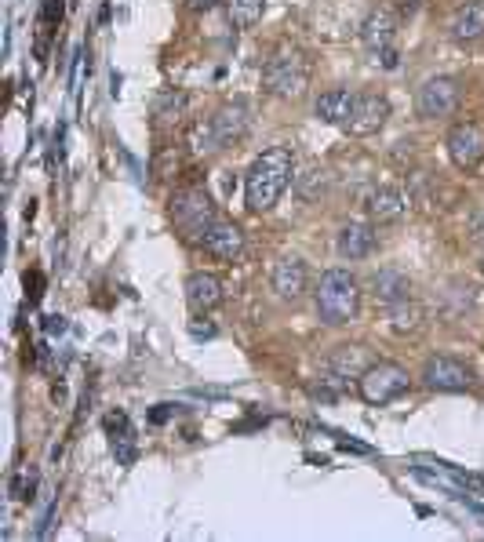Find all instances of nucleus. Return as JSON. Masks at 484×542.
<instances>
[{
    "label": "nucleus",
    "instance_id": "4",
    "mask_svg": "<svg viewBox=\"0 0 484 542\" xmlns=\"http://www.w3.org/2000/svg\"><path fill=\"white\" fill-rule=\"evenodd\" d=\"M408 372H404L401 364L394 361H372L368 364V372L357 379V390L368 404H390L397 401L404 390H408Z\"/></svg>",
    "mask_w": 484,
    "mask_h": 542
},
{
    "label": "nucleus",
    "instance_id": "18",
    "mask_svg": "<svg viewBox=\"0 0 484 542\" xmlns=\"http://www.w3.org/2000/svg\"><path fill=\"white\" fill-rule=\"evenodd\" d=\"M186 302L193 313H212L222 302V281L215 273H190L186 277Z\"/></svg>",
    "mask_w": 484,
    "mask_h": 542
},
{
    "label": "nucleus",
    "instance_id": "17",
    "mask_svg": "<svg viewBox=\"0 0 484 542\" xmlns=\"http://www.w3.org/2000/svg\"><path fill=\"white\" fill-rule=\"evenodd\" d=\"M448 30H452V37L459 44L481 41L484 37V0H463V4L455 8Z\"/></svg>",
    "mask_w": 484,
    "mask_h": 542
},
{
    "label": "nucleus",
    "instance_id": "15",
    "mask_svg": "<svg viewBox=\"0 0 484 542\" xmlns=\"http://www.w3.org/2000/svg\"><path fill=\"white\" fill-rule=\"evenodd\" d=\"M394 37H397V15L390 8H375L368 11V19L361 22V41L364 48L379 55V51L394 48Z\"/></svg>",
    "mask_w": 484,
    "mask_h": 542
},
{
    "label": "nucleus",
    "instance_id": "14",
    "mask_svg": "<svg viewBox=\"0 0 484 542\" xmlns=\"http://www.w3.org/2000/svg\"><path fill=\"white\" fill-rule=\"evenodd\" d=\"M212 128H215L219 146H233V142H241L244 135H248V128H252V110H248L244 102H226L212 117Z\"/></svg>",
    "mask_w": 484,
    "mask_h": 542
},
{
    "label": "nucleus",
    "instance_id": "26",
    "mask_svg": "<svg viewBox=\"0 0 484 542\" xmlns=\"http://www.w3.org/2000/svg\"><path fill=\"white\" fill-rule=\"evenodd\" d=\"M375 62H383V70H397V48H386L375 55Z\"/></svg>",
    "mask_w": 484,
    "mask_h": 542
},
{
    "label": "nucleus",
    "instance_id": "16",
    "mask_svg": "<svg viewBox=\"0 0 484 542\" xmlns=\"http://www.w3.org/2000/svg\"><path fill=\"white\" fill-rule=\"evenodd\" d=\"M379 244V233H375V222H346L339 237H335V248L343 259H368Z\"/></svg>",
    "mask_w": 484,
    "mask_h": 542
},
{
    "label": "nucleus",
    "instance_id": "23",
    "mask_svg": "<svg viewBox=\"0 0 484 542\" xmlns=\"http://www.w3.org/2000/svg\"><path fill=\"white\" fill-rule=\"evenodd\" d=\"M263 4L266 0H226V15L237 30H252L255 22L263 19Z\"/></svg>",
    "mask_w": 484,
    "mask_h": 542
},
{
    "label": "nucleus",
    "instance_id": "24",
    "mask_svg": "<svg viewBox=\"0 0 484 542\" xmlns=\"http://www.w3.org/2000/svg\"><path fill=\"white\" fill-rule=\"evenodd\" d=\"M190 146H193L197 153H212V150H219V139H215L212 121H208V124H193V131H190Z\"/></svg>",
    "mask_w": 484,
    "mask_h": 542
},
{
    "label": "nucleus",
    "instance_id": "27",
    "mask_svg": "<svg viewBox=\"0 0 484 542\" xmlns=\"http://www.w3.org/2000/svg\"><path fill=\"white\" fill-rule=\"evenodd\" d=\"M470 241H474V244H484V215H477V219L470 222Z\"/></svg>",
    "mask_w": 484,
    "mask_h": 542
},
{
    "label": "nucleus",
    "instance_id": "29",
    "mask_svg": "<svg viewBox=\"0 0 484 542\" xmlns=\"http://www.w3.org/2000/svg\"><path fill=\"white\" fill-rule=\"evenodd\" d=\"M481 270H484V255H481Z\"/></svg>",
    "mask_w": 484,
    "mask_h": 542
},
{
    "label": "nucleus",
    "instance_id": "19",
    "mask_svg": "<svg viewBox=\"0 0 484 542\" xmlns=\"http://www.w3.org/2000/svg\"><path fill=\"white\" fill-rule=\"evenodd\" d=\"M372 295L375 302H383V306H394V302L412 299V281L404 277L401 270H375L372 273Z\"/></svg>",
    "mask_w": 484,
    "mask_h": 542
},
{
    "label": "nucleus",
    "instance_id": "8",
    "mask_svg": "<svg viewBox=\"0 0 484 542\" xmlns=\"http://www.w3.org/2000/svg\"><path fill=\"white\" fill-rule=\"evenodd\" d=\"M423 382L430 390L459 393L474 386V372H470L463 361H455V357H430V361L423 364Z\"/></svg>",
    "mask_w": 484,
    "mask_h": 542
},
{
    "label": "nucleus",
    "instance_id": "28",
    "mask_svg": "<svg viewBox=\"0 0 484 542\" xmlns=\"http://www.w3.org/2000/svg\"><path fill=\"white\" fill-rule=\"evenodd\" d=\"M186 4H190L193 11H208V8H215L219 0H186Z\"/></svg>",
    "mask_w": 484,
    "mask_h": 542
},
{
    "label": "nucleus",
    "instance_id": "22",
    "mask_svg": "<svg viewBox=\"0 0 484 542\" xmlns=\"http://www.w3.org/2000/svg\"><path fill=\"white\" fill-rule=\"evenodd\" d=\"M106 430H110V444H113L117 462H121V466H132L135 462V433H132L128 415H110V419H106Z\"/></svg>",
    "mask_w": 484,
    "mask_h": 542
},
{
    "label": "nucleus",
    "instance_id": "9",
    "mask_svg": "<svg viewBox=\"0 0 484 542\" xmlns=\"http://www.w3.org/2000/svg\"><path fill=\"white\" fill-rule=\"evenodd\" d=\"M386 121H390V102H386V95L364 91V95L353 99L350 121H346L343 128L350 131V135H375Z\"/></svg>",
    "mask_w": 484,
    "mask_h": 542
},
{
    "label": "nucleus",
    "instance_id": "10",
    "mask_svg": "<svg viewBox=\"0 0 484 542\" xmlns=\"http://www.w3.org/2000/svg\"><path fill=\"white\" fill-rule=\"evenodd\" d=\"M368 364H372V357H368L364 346H335V350L328 353V361H324V375H328L324 382H335V386L357 382L368 372Z\"/></svg>",
    "mask_w": 484,
    "mask_h": 542
},
{
    "label": "nucleus",
    "instance_id": "2",
    "mask_svg": "<svg viewBox=\"0 0 484 542\" xmlns=\"http://www.w3.org/2000/svg\"><path fill=\"white\" fill-rule=\"evenodd\" d=\"M317 313H321L324 324H350L361 310V284L350 270H324L321 281H317Z\"/></svg>",
    "mask_w": 484,
    "mask_h": 542
},
{
    "label": "nucleus",
    "instance_id": "21",
    "mask_svg": "<svg viewBox=\"0 0 484 542\" xmlns=\"http://www.w3.org/2000/svg\"><path fill=\"white\" fill-rule=\"evenodd\" d=\"M386 313H390V332L394 335H419L426 328V310L412 299L386 306Z\"/></svg>",
    "mask_w": 484,
    "mask_h": 542
},
{
    "label": "nucleus",
    "instance_id": "11",
    "mask_svg": "<svg viewBox=\"0 0 484 542\" xmlns=\"http://www.w3.org/2000/svg\"><path fill=\"white\" fill-rule=\"evenodd\" d=\"M404 211H408V197H404L397 186H375L368 197H364V215L375 226H386V222H401Z\"/></svg>",
    "mask_w": 484,
    "mask_h": 542
},
{
    "label": "nucleus",
    "instance_id": "20",
    "mask_svg": "<svg viewBox=\"0 0 484 542\" xmlns=\"http://www.w3.org/2000/svg\"><path fill=\"white\" fill-rule=\"evenodd\" d=\"M353 91L346 88H332V91H324L321 99L313 102V113L321 117L324 124H346L350 121V110H353Z\"/></svg>",
    "mask_w": 484,
    "mask_h": 542
},
{
    "label": "nucleus",
    "instance_id": "5",
    "mask_svg": "<svg viewBox=\"0 0 484 542\" xmlns=\"http://www.w3.org/2000/svg\"><path fill=\"white\" fill-rule=\"evenodd\" d=\"M172 219L186 237H197L201 241L208 226H212L219 215H215V204L208 201V193L190 186V190H179L172 197Z\"/></svg>",
    "mask_w": 484,
    "mask_h": 542
},
{
    "label": "nucleus",
    "instance_id": "7",
    "mask_svg": "<svg viewBox=\"0 0 484 542\" xmlns=\"http://www.w3.org/2000/svg\"><path fill=\"white\" fill-rule=\"evenodd\" d=\"M459 106V84L452 77H430V81L419 88V99H415V110L426 121H437V117H448Z\"/></svg>",
    "mask_w": 484,
    "mask_h": 542
},
{
    "label": "nucleus",
    "instance_id": "6",
    "mask_svg": "<svg viewBox=\"0 0 484 542\" xmlns=\"http://www.w3.org/2000/svg\"><path fill=\"white\" fill-rule=\"evenodd\" d=\"M448 157L459 171H474L484 161V124L459 121L448 131Z\"/></svg>",
    "mask_w": 484,
    "mask_h": 542
},
{
    "label": "nucleus",
    "instance_id": "1",
    "mask_svg": "<svg viewBox=\"0 0 484 542\" xmlns=\"http://www.w3.org/2000/svg\"><path fill=\"white\" fill-rule=\"evenodd\" d=\"M295 179V157L288 146H270L252 161L244 175V201L252 211H270Z\"/></svg>",
    "mask_w": 484,
    "mask_h": 542
},
{
    "label": "nucleus",
    "instance_id": "25",
    "mask_svg": "<svg viewBox=\"0 0 484 542\" xmlns=\"http://www.w3.org/2000/svg\"><path fill=\"white\" fill-rule=\"evenodd\" d=\"M182 106H186V95H175V91H168V95H164L161 99V106H157V117H168V113H179Z\"/></svg>",
    "mask_w": 484,
    "mask_h": 542
},
{
    "label": "nucleus",
    "instance_id": "13",
    "mask_svg": "<svg viewBox=\"0 0 484 542\" xmlns=\"http://www.w3.org/2000/svg\"><path fill=\"white\" fill-rule=\"evenodd\" d=\"M270 281H273V292L281 295V299L295 302L306 292V284H310V270H306V262L299 259V255H284V259H277V266H273Z\"/></svg>",
    "mask_w": 484,
    "mask_h": 542
},
{
    "label": "nucleus",
    "instance_id": "12",
    "mask_svg": "<svg viewBox=\"0 0 484 542\" xmlns=\"http://www.w3.org/2000/svg\"><path fill=\"white\" fill-rule=\"evenodd\" d=\"M201 248L208 251L212 259L233 262L244 248L241 226H237V222H230V219H215L212 226H208V233L201 237Z\"/></svg>",
    "mask_w": 484,
    "mask_h": 542
},
{
    "label": "nucleus",
    "instance_id": "3",
    "mask_svg": "<svg viewBox=\"0 0 484 542\" xmlns=\"http://www.w3.org/2000/svg\"><path fill=\"white\" fill-rule=\"evenodd\" d=\"M263 88L277 99H299L310 88V59L299 48H277L263 70Z\"/></svg>",
    "mask_w": 484,
    "mask_h": 542
}]
</instances>
